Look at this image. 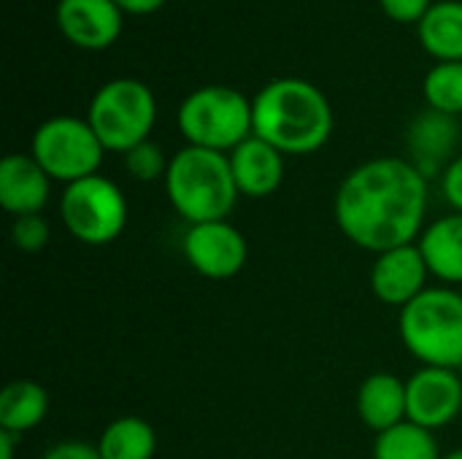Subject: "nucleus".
Instances as JSON below:
<instances>
[{
	"mask_svg": "<svg viewBox=\"0 0 462 459\" xmlns=\"http://www.w3.org/2000/svg\"><path fill=\"white\" fill-rule=\"evenodd\" d=\"M428 214V176L403 157H374L344 176L333 216L355 246L382 254L417 243Z\"/></svg>",
	"mask_w": 462,
	"mask_h": 459,
	"instance_id": "nucleus-1",
	"label": "nucleus"
},
{
	"mask_svg": "<svg viewBox=\"0 0 462 459\" xmlns=\"http://www.w3.org/2000/svg\"><path fill=\"white\" fill-rule=\"evenodd\" d=\"M254 135L284 157L319 151L333 135V108L319 87L287 76L273 78L252 97Z\"/></svg>",
	"mask_w": 462,
	"mask_h": 459,
	"instance_id": "nucleus-2",
	"label": "nucleus"
},
{
	"mask_svg": "<svg viewBox=\"0 0 462 459\" xmlns=\"http://www.w3.org/2000/svg\"><path fill=\"white\" fill-rule=\"evenodd\" d=\"M171 208L189 225L227 219L238 203L230 160L222 151L184 146L171 157L162 179Z\"/></svg>",
	"mask_w": 462,
	"mask_h": 459,
	"instance_id": "nucleus-3",
	"label": "nucleus"
},
{
	"mask_svg": "<svg viewBox=\"0 0 462 459\" xmlns=\"http://www.w3.org/2000/svg\"><path fill=\"white\" fill-rule=\"evenodd\" d=\"M398 333L406 352L428 368L462 365V292L428 287L398 314Z\"/></svg>",
	"mask_w": 462,
	"mask_h": 459,
	"instance_id": "nucleus-4",
	"label": "nucleus"
},
{
	"mask_svg": "<svg viewBox=\"0 0 462 459\" xmlns=\"http://www.w3.org/2000/svg\"><path fill=\"white\" fill-rule=\"evenodd\" d=\"M187 146L230 154L254 135L252 100L233 87H200L189 92L176 114Z\"/></svg>",
	"mask_w": 462,
	"mask_h": 459,
	"instance_id": "nucleus-5",
	"label": "nucleus"
},
{
	"mask_svg": "<svg viewBox=\"0 0 462 459\" xmlns=\"http://www.w3.org/2000/svg\"><path fill=\"white\" fill-rule=\"evenodd\" d=\"M87 122L106 151L127 154L149 141L157 122L154 92L138 78H111L89 100Z\"/></svg>",
	"mask_w": 462,
	"mask_h": 459,
	"instance_id": "nucleus-6",
	"label": "nucleus"
},
{
	"mask_svg": "<svg viewBox=\"0 0 462 459\" xmlns=\"http://www.w3.org/2000/svg\"><path fill=\"white\" fill-rule=\"evenodd\" d=\"M127 197L106 176L95 173L68 184L60 197V219L65 230L84 246H108L127 227Z\"/></svg>",
	"mask_w": 462,
	"mask_h": 459,
	"instance_id": "nucleus-7",
	"label": "nucleus"
},
{
	"mask_svg": "<svg viewBox=\"0 0 462 459\" xmlns=\"http://www.w3.org/2000/svg\"><path fill=\"white\" fill-rule=\"evenodd\" d=\"M30 154L51 181L68 187L87 176H95L106 149L87 119L51 116L35 127Z\"/></svg>",
	"mask_w": 462,
	"mask_h": 459,
	"instance_id": "nucleus-8",
	"label": "nucleus"
},
{
	"mask_svg": "<svg viewBox=\"0 0 462 459\" xmlns=\"http://www.w3.org/2000/svg\"><path fill=\"white\" fill-rule=\"evenodd\" d=\"M181 254L187 265L203 279L225 281L244 271L249 260V243L233 222L219 219L189 225L181 238Z\"/></svg>",
	"mask_w": 462,
	"mask_h": 459,
	"instance_id": "nucleus-9",
	"label": "nucleus"
},
{
	"mask_svg": "<svg viewBox=\"0 0 462 459\" xmlns=\"http://www.w3.org/2000/svg\"><path fill=\"white\" fill-rule=\"evenodd\" d=\"M406 419L425 427L441 430L452 425L462 411V376L449 368L422 365L406 379Z\"/></svg>",
	"mask_w": 462,
	"mask_h": 459,
	"instance_id": "nucleus-10",
	"label": "nucleus"
},
{
	"mask_svg": "<svg viewBox=\"0 0 462 459\" xmlns=\"http://www.w3.org/2000/svg\"><path fill=\"white\" fill-rule=\"evenodd\" d=\"M430 268L417 243L376 254L371 265V289L384 306L406 308L428 289Z\"/></svg>",
	"mask_w": 462,
	"mask_h": 459,
	"instance_id": "nucleus-11",
	"label": "nucleus"
},
{
	"mask_svg": "<svg viewBox=\"0 0 462 459\" xmlns=\"http://www.w3.org/2000/svg\"><path fill=\"white\" fill-rule=\"evenodd\" d=\"M54 19L65 41L87 51H100L122 35L125 14L114 0H60Z\"/></svg>",
	"mask_w": 462,
	"mask_h": 459,
	"instance_id": "nucleus-12",
	"label": "nucleus"
},
{
	"mask_svg": "<svg viewBox=\"0 0 462 459\" xmlns=\"http://www.w3.org/2000/svg\"><path fill=\"white\" fill-rule=\"evenodd\" d=\"M51 195V179L32 154H5L0 160V206L14 219L41 214Z\"/></svg>",
	"mask_w": 462,
	"mask_h": 459,
	"instance_id": "nucleus-13",
	"label": "nucleus"
},
{
	"mask_svg": "<svg viewBox=\"0 0 462 459\" xmlns=\"http://www.w3.org/2000/svg\"><path fill=\"white\" fill-rule=\"evenodd\" d=\"M227 160L238 195L244 197H268L284 181V154L257 135L236 146Z\"/></svg>",
	"mask_w": 462,
	"mask_h": 459,
	"instance_id": "nucleus-14",
	"label": "nucleus"
},
{
	"mask_svg": "<svg viewBox=\"0 0 462 459\" xmlns=\"http://www.w3.org/2000/svg\"><path fill=\"white\" fill-rule=\"evenodd\" d=\"M406 381L393 373H371L357 390V417L376 436L406 422Z\"/></svg>",
	"mask_w": 462,
	"mask_h": 459,
	"instance_id": "nucleus-15",
	"label": "nucleus"
},
{
	"mask_svg": "<svg viewBox=\"0 0 462 459\" xmlns=\"http://www.w3.org/2000/svg\"><path fill=\"white\" fill-rule=\"evenodd\" d=\"M430 276L444 281V287L462 284V214H447L428 225L417 241Z\"/></svg>",
	"mask_w": 462,
	"mask_h": 459,
	"instance_id": "nucleus-16",
	"label": "nucleus"
},
{
	"mask_svg": "<svg viewBox=\"0 0 462 459\" xmlns=\"http://www.w3.org/2000/svg\"><path fill=\"white\" fill-rule=\"evenodd\" d=\"M457 122L455 116L439 114V111H425L414 119V124L409 127V149H411V162L430 176L433 170H439V165H444L457 143ZM449 165V162H447Z\"/></svg>",
	"mask_w": 462,
	"mask_h": 459,
	"instance_id": "nucleus-17",
	"label": "nucleus"
},
{
	"mask_svg": "<svg viewBox=\"0 0 462 459\" xmlns=\"http://www.w3.org/2000/svg\"><path fill=\"white\" fill-rule=\"evenodd\" d=\"M422 49L436 62H462V0H439L417 24Z\"/></svg>",
	"mask_w": 462,
	"mask_h": 459,
	"instance_id": "nucleus-18",
	"label": "nucleus"
},
{
	"mask_svg": "<svg viewBox=\"0 0 462 459\" xmlns=\"http://www.w3.org/2000/svg\"><path fill=\"white\" fill-rule=\"evenodd\" d=\"M49 411V392L30 379L11 381L0 395V430L16 438L35 430Z\"/></svg>",
	"mask_w": 462,
	"mask_h": 459,
	"instance_id": "nucleus-19",
	"label": "nucleus"
},
{
	"mask_svg": "<svg viewBox=\"0 0 462 459\" xmlns=\"http://www.w3.org/2000/svg\"><path fill=\"white\" fill-rule=\"evenodd\" d=\"M95 446L103 459H154L157 433L141 417H119L106 425Z\"/></svg>",
	"mask_w": 462,
	"mask_h": 459,
	"instance_id": "nucleus-20",
	"label": "nucleus"
},
{
	"mask_svg": "<svg viewBox=\"0 0 462 459\" xmlns=\"http://www.w3.org/2000/svg\"><path fill=\"white\" fill-rule=\"evenodd\" d=\"M439 441L433 430H425L414 422H401L374 441V459H441Z\"/></svg>",
	"mask_w": 462,
	"mask_h": 459,
	"instance_id": "nucleus-21",
	"label": "nucleus"
},
{
	"mask_svg": "<svg viewBox=\"0 0 462 459\" xmlns=\"http://www.w3.org/2000/svg\"><path fill=\"white\" fill-rule=\"evenodd\" d=\"M422 95L430 111L460 116L462 114V62H436L425 81Z\"/></svg>",
	"mask_w": 462,
	"mask_h": 459,
	"instance_id": "nucleus-22",
	"label": "nucleus"
},
{
	"mask_svg": "<svg viewBox=\"0 0 462 459\" xmlns=\"http://www.w3.org/2000/svg\"><path fill=\"white\" fill-rule=\"evenodd\" d=\"M122 157H125V170H127L135 181H141V184L165 179L168 165H171V160L165 157V151H162L154 141H143V143L133 146V149H130L127 154H122Z\"/></svg>",
	"mask_w": 462,
	"mask_h": 459,
	"instance_id": "nucleus-23",
	"label": "nucleus"
},
{
	"mask_svg": "<svg viewBox=\"0 0 462 459\" xmlns=\"http://www.w3.org/2000/svg\"><path fill=\"white\" fill-rule=\"evenodd\" d=\"M49 222L43 219V214H27V216H16L11 222V243L19 252H41L49 243Z\"/></svg>",
	"mask_w": 462,
	"mask_h": 459,
	"instance_id": "nucleus-24",
	"label": "nucleus"
},
{
	"mask_svg": "<svg viewBox=\"0 0 462 459\" xmlns=\"http://www.w3.org/2000/svg\"><path fill=\"white\" fill-rule=\"evenodd\" d=\"M382 11L401 24H420L433 8V0H379Z\"/></svg>",
	"mask_w": 462,
	"mask_h": 459,
	"instance_id": "nucleus-25",
	"label": "nucleus"
},
{
	"mask_svg": "<svg viewBox=\"0 0 462 459\" xmlns=\"http://www.w3.org/2000/svg\"><path fill=\"white\" fill-rule=\"evenodd\" d=\"M441 195L455 208V214H462V154L449 160V165L441 173Z\"/></svg>",
	"mask_w": 462,
	"mask_h": 459,
	"instance_id": "nucleus-26",
	"label": "nucleus"
},
{
	"mask_svg": "<svg viewBox=\"0 0 462 459\" xmlns=\"http://www.w3.org/2000/svg\"><path fill=\"white\" fill-rule=\"evenodd\" d=\"M41 459H103L97 446L84 444V441H60L54 444Z\"/></svg>",
	"mask_w": 462,
	"mask_h": 459,
	"instance_id": "nucleus-27",
	"label": "nucleus"
},
{
	"mask_svg": "<svg viewBox=\"0 0 462 459\" xmlns=\"http://www.w3.org/2000/svg\"><path fill=\"white\" fill-rule=\"evenodd\" d=\"M122 14H130V16H146V14H154L165 5V0H114Z\"/></svg>",
	"mask_w": 462,
	"mask_h": 459,
	"instance_id": "nucleus-28",
	"label": "nucleus"
},
{
	"mask_svg": "<svg viewBox=\"0 0 462 459\" xmlns=\"http://www.w3.org/2000/svg\"><path fill=\"white\" fill-rule=\"evenodd\" d=\"M14 452H16V436L0 430V459H14Z\"/></svg>",
	"mask_w": 462,
	"mask_h": 459,
	"instance_id": "nucleus-29",
	"label": "nucleus"
},
{
	"mask_svg": "<svg viewBox=\"0 0 462 459\" xmlns=\"http://www.w3.org/2000/svg\"><path fill=\"white\" fill-rule=\"evenodd\" d=\"M441 459H462V449H452L449 454H444Z\"/></svg>",
	"mask_w": 462,
	"mask_h": 459,
	"instance_id": "nucleus-30",
	"label": "nucleus"
},
{
	"mask_svg": "<svg viewBox=\"0 0 462 459\" xmlns=\"http://www.w3.org/2000/svg\"><path fill=\"white\" fill-rule=\"evenodd\" d=\"M457 373H460V376H462V365H460V368H457Z\"/></svg>",
	"mask_w": 462,
	"mask_h": 459,
	"instance_id": "nucleus-31",
	"label": "nucleus"
}]
</instances>
